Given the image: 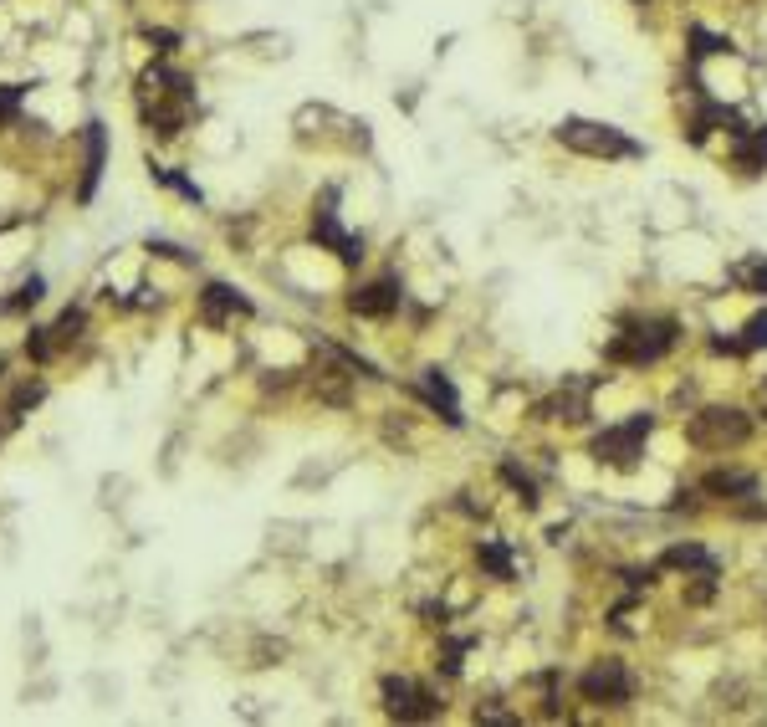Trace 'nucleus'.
I'll list each match as a JSON object with an SVG mask.
<instances>
[{
    "instance_id": "f257e3e1",
    "label": "nucleus",
    "mask_w": 767,
    "mask_h": 727,
    "mask_svg": "<svg viewBox=\"0 0 767 727\" xmlns=\"http://www.w3.org/2000/svg\"><path fill=\"white\" fill-rule=\"evenodd\" d=\"M686 441L701 446V451H737V446L752 441V420L737 405H711L686 425Z\"/></svg>"
},
{
    "instance_id": "f03ea898",
    "label": "nucleus",
    "mask_w": 767,
    "mask_h": 727,
    "mask_svg": "<svg viewBox=\"0 0 767 727\" xmlns=\"http://www.w3.org/2000/svg\"><path fill=\"white\" fill-rule=\"evenodd\" d=\"M558 144H568V149H578V154H589V159H635V154H640L635 139H624L619 128L589 123V118H563V123H558Z\"/></svg>"
},
{
    "instance_id": "7ed1b4c3",
    "label": "nucleus",
    "mask_w": 767,
    "mask_h": 727,
    "mask_svg": "<svg viewBox=\"0 0 767 727\" xmlns=\"http://www.w3.org/2000/svg\"><path fill=\"white\" fill-rule=\"evenodd\" d=\"M670 349H675V323L670 318H645V323H635L629 333H619L609 344V354L624 359V364H655Z\"/></svg>"
},
{
    "instance_id": "20e7f679",
    "label": "nucleus",
    "mask_w": 767,
    "mask_h": 727,
    "mask_svg": "<svg viewBox=\"0 0 767 727\" xmlns=\"http://www.w3.org/2000/svg\"><path fill=\"white\" fill-rule=\"evenodd\" d=\"M578 697L594 702V707H624L629 697H635V676H629L624 661L604 656V661H594L589 671L578 676Z\"/></svg>"
},
{
    "instance_id": "39448f33",
    "label": "nucleus",
    "mask_w": 767,
    "mask_h": 727,
    "mask_svg": "<svg viewBox=\"0 0 767 727\" xmlns=\"http://www.w3.org/2000/svg\"><path fill=\"white\" fill-rule=\"evenodd\" d=\"M379 692H384V712L399 717V722H425V717L440 712V697L430 687H420L415 676H384Z\"/></svg>"
},
{
    "instance_id": "423d86ee",
    "label": "nucleus",
    "mask_w": 767,
    "mask_h": 727,
    "mask_svg": "<svg viewBox=\"0 0 767 727\" xmlns=\"http://www.w3.org/2000/svg\"><path fill=\"white\" fill-rule=\"evenodd\" d=\"M650 415H635V420H624V425H609V431L594 441V456L599 461H609V466H619V472H629V466L640 461V441L650 436Z\"/></svg>"
},
{
    "instance_id": "0eeeda50",
    "label": "nucleus",
    "mask_w": 767,
    "mask_h": 727,
    "mask_svg": "<svg viewBox=\"0 0 767 727\" xmlns=\"http://www.w3.org/2000/svg\"><path fill=\"white\" fill-rule=\"evenodd\" d=\"M333 190L323 195V210H318V216H312V236H318L328 251H338V262H348V267H358V262H364V241H353L343 226H338V210H333Z\"/></svg>"
},
{
    "instance_id": "6e6552de",
    "label": "nucleus",
    "mask_w": 767,
    "mask_h": 727,
    "mask_svg": "<svg viewBox=\"0 0 767 727\" xmlns=\"http://www.w3.org/2000/svg\"><path fill=\"white\" fill-rule=\"evenodd\" d=\"M399 282L394 277H379V282H369V287H358L353 297H348V308L358 313V318H389L394 308H399Z\"/></svg>"
},
{
    "instance_id": "1a4fd4ad",
    "label": "nucleus",
    "mask_w": 767,
    "mask_h": 727,
    "mask_svg": "<svg viewBox=\"0 0 767 727\" xmlns=\"http://www.w3.org/2000/svg\"><path fill=\"white\" fill-rule=\"evenodd\" d=\"M103 159H108V128H103V123H87V159H82V185H77V200H82V205L98 195Z\"/></svg>"
},
{
    "instance_id": "9d476101",
    "label": "nucleus",
    "mask_w": 767,
    "mask_h": 727,
    "mask_svg": "<svg viewBox=\"0 0 767 727\" xmlns=\"http://www.w3.org/2000/svg\"><path fill=\"white\" fill-rule=\"evenodd\" d=\"M200 313L210 318V323H225V318H246L251 313V303L236 292V287H225V282H210L205 292H200Z\"/></svg>"
},
{
    "instance_id": "9b49d317",
    "label": "nucleus",
    "mask_w": 767,
    "mask_h": 727,
    "mask_svg": "<svg viewBox=\"0 0 767 727\" xmlns=\"http://www.w3.org/2000/svg\"><path fill=\"white\" fill-rule=\"evenodd\" d=\"M737 169H747V175H757V169H767V128H752V134H737V149H732Z\"/></svg>"
},
{
    "instance_id": "f8f14e48",
    "label": "nucleus",
    "mask_w": 767,
    "mask_h": 727,
    "mask_svg": "<svg viewBox=\"0 0 767 727\" xmlns=\"http://www.w3.org/2000/svg\"><path fill=\"white\" fill-rule=\"evenodd\" d=\"M701 487L711 497H752L757 492V477H747V472H711Z\"/></svg>"
},
{
    "instance_id": "ddd939ff",
    "label": "nucleus",
    "mask_w": 767,
    "mask_h": 727,
    "mask_svg": "<svg viewBox=\"0 0 767 727\" xmlns=\"http://www.w3.org/2000/svg\"><path fill=\"white\" fill-rule=\"evenodd\" d=\"M425 390H430V400L440 405V415H445L450 425H461V405H456V390H450V379H445L440 369H425Z\"/></svg>"
},
{
    "instance_id": "4468645a",
    "label": "nucleus",
    "mask_w": 767,
    "mask_h": 727,
    "mask_svg": "<svg viewBox=\"0 0 767 727\" xmlns=\"http://www.w3.org/2000/svg\"><path fill=\"white\" fill-rule=\"evenodd\" d=\"M660 564H665V569H706V564H711V553H706L701 543H675Z\"/></svg>"
},
{
    "instance_id": "2eb2a0df",
    "label": "nucleus",
    "mask_w": 767,
    "mask_h": 727,
    "mask_svg": "<svg viewBox=\"0 0 767 727\" xmlns=\"http://www.w3.org/2000/svg\"><path fill=\"white\" fill-rule=\"evenodd\" d=\"M481 569H491L496 579H512V553H507L502 538H486L481 543Z\"/></svg>"
},
{
    "instance_id": "dca6fc26",
    "label": "nucleus",
    "mask_w": 767,
    "mask_h": 727,
    "mask_svg": "<svg viewBox=\"0 0 767 727\" xmlns=\"http://www.w3.org/2000/svg\"><path fill=\"white\" fill-rule=\"evenodd\" d=\"M732 282L742 292H767V256H747V262L732 272Z\"/></svg>"
},
{
    "instance_id": "f3484780",
    "label": "nucleus",
    "mask_w": 767,
    "mask_h": 727,
    "mask_svg": "<svg viewBox=\"0 0 767 727\" xmlns=\"http://www.w3.org/2000/svg\"><path fill=\"white\" fill-rule=\"evenodd\" d=\"M41 292H47V282H41V277H26L21 292L6 303V313H26V308H36V303H41Z\"/></svg>"
},
{
    "instance_id": "a211bd4d",
    "label": "nucleus",
    "mask_w": 767,
    "mask_h": 727,
    "mask_svg": "<svg viewBox=\"0 0 767 727\" xmlns=\"http://www.w3.org/2000/svg\"><path fill=\"white\" fill-rule=\"evenodd\" d=\"M502 482H512V487L522 492V502H527V507L537 502V487H532V477L522 472V466H517V461H502Z\"/></svg>"
},
{
    "instance_id": "6ab92c4d",
    "label": "nucleus",
    "mask_w": 767,
    "mask_h": 727,
    "mask_svg": "<svg viewBox=\"0 0 767 727\" xmlns=\"http://www.w3.org/2000/svg\"><path fill=\"white\" fill-rule=\"evenodd\" d=\"M461 656H466V640H445V646H440V661H435V666H440L445 676H456V671H461Z\"/></svg>"
},
{
    "instance_id": "aec40b11",
    "label": "nucleus",
    "mask_w": 767,
    "mask_h": 727,
    "mask_svg": "<svg viewBox=\"0 0 767 727\" xmlns=\"http://www.w3.org/2000/svg\"><path fill=\"white\" fill-rule=\"evenodd\" d=\"M52 328H31V338H26V354L36 359V364H47L52 359V338H47Z\"/></svg>"
},
{
    "instance_id": "412c9836",
    "label": "nucleus",
    "mask_w": 767,
    "mask_h": 727,
    "mask_svg": "<svg viewBox=\"0 0 767 727\" xmlns=\"http://www.w3.org/2000/svg\"><path fill=\"white\" fill-rule=\"evenodd\" d=\"M41 395H47V384H21L16 390V400H11V415H21V410H31Z\"/></svg>"
},
{
    "instance_id": "4be33fe9",
    "label": "nucleus",
    "mask_w": 767,
    "mask_h": 727,
    "mask_svg": "<svg viewBox=\"0 0 767 727\" xmlns=\"http://www.w3.org/2000/svg\"><path fill=\"white\" fill-rule=\"evenodd\" d=\"M154 175H159V180H164L169 190H179V195H185V200H200V190H195L190 180H179V175H174V169H154Z\"/></svg>"
},
{
    "instance_id": "5701e85b",
    "label": "nucleus",
    "mask_w": 767,
    "mask_h": 727,
    "mask_svg": "<svg viewBox=\"0 0 767 727\" xmlns=\"http://www.w3.org/2000/svg\"><path fill=\"white\" fill-rule=\"evenodd\" d=\"M77 328H82V308H67V313L57 318V328H52V333H57V338H72Z\"/></svg>"
},
{
    "instance_id": "b1692460",
    "label": "nucleus",
    "mask_w": 767,
    "mask_h": 727,
    "mask_svg": "<svg viewBox=\"0 0 767 727\" xmlns=\"http://www.w3.org/2000/svg\"><path fill=\"white\" fill-rule=\"evenodd\" d=\"M757 344H767V313H757L747 323V349H757Z\"/></svg>"
},
{
    "instance_id": "393cba45",
    "label": "nucleus",
    "mask_w": 767,
    "mask_h": 727,
    "mask_svg": "<svg viewBox=\"0 0 767 727\" xmlns=\"http://www.w3.org/2000/svg\"><path fill=\"white\" fill-rule=\"evenodd\" d=\"M21 108V88H0V118H11Z\"/></svg>"
},
{
    "instance_id": "a878e982",
    "label": "nucleus",
    "mask_w": 767,
    "mask_h": 727,
    "mask_svg": "<svg viewBox=\"0 0 767 727\" xmlns=\"http://www.w3.org/2000/svg\"><path fill=\"white\" fill-rule=\"evenodd\" d=\"M0 369H6V359H0Z\"/></svg>"
}]
</instances>
